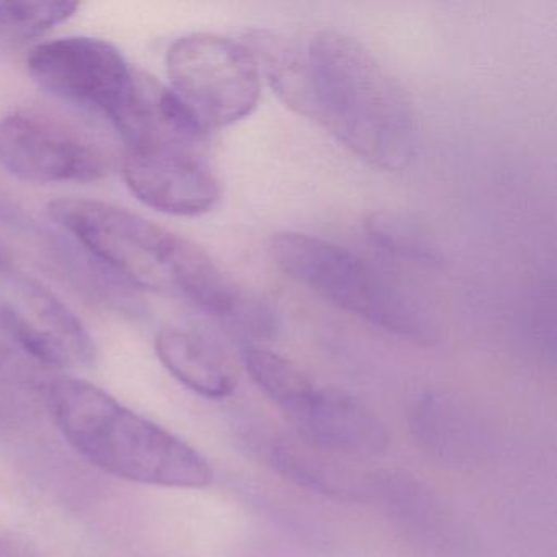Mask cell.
Masks as SVG:
<instances>
[{
    "instance_id": "obj_11",
    "label": "cell",
    "mask_w": 557,
    "mask_h": 557,
    "mask_svg": "<svg viewBox=\"0 0 557 557\" xmlns=\"http://www.w3.org/2000/svg\"><path fill=\"white\" fill-rule=\"evenodd\" d=\"M292 420L302 442L329 455L371 458L389 445V435L376 413L334 387H315Z\"/></svg>"
},
{
    "instance_id": "obj_1",
    "label": "cell",
    "mask_w": 557,
    "mask_h": 557,
    "mask_svg": "<svg viewBox=\"0 0 557 557\" xmlns=\"http://www.w3.org/2000/svg\"><path fill=\"white\" fill-rule=\"evenodd\" d=\"M51 220L116 275L139 288L164 293L239 332L267 337L272 309L234 283L197 244L125 208L89 198H61Z\"/></svg>"
},
{
    "instance_id": "obj_15",
    "label": "cell",
    "mask_w": 557,
    "mask_h": 557,
    "mask_svg": "<svg viewBox=\"0 0 557 557\" xmlns=\"http://www.w3.org/2000/svg\"><path fill=\"white\" fill-rule=\"evenodd\" d=\"M70 0H12L0 2V47L12 48L40 37L76 14Z\"/></svg>"
},
{
    "instance_id": "obj_14",
    "label": "cell",
    "mask_w": 557,
    "mask_h": 557,
    "mask_svg": "<svg viewBox=\"0 0 557 557\" xmlns=\"http://www.w3.org/2000/svg\"><path fill=\"white\" fill-rule=\"evenodd\" d=\"M243 363L253 383L288 416H295L315 391L312 381L293 361L256 345L243 350Z\"/></svg>"
},
{
    "instance_id": "obj_13",
    "label": "cell",
    "mask_w": 557,
    "mask_h": 557,
    "mask_svg": "<svg viewBox=\"0 0 557 557\" xmlns=\"http://www.w3.org/2000/svg\"><path fill=\"white\" fill-rule=\"evenodd\" d=\"M270 466L286 479L298 482L332 497H350L355 491V479L342 468L334 455L314 448L309 443L295 440H276L267 448Z\"/></svg>"
},
{
    "instance_id": "obj_8",
    "label": "cell",
    "mask_w": 557,
    "mask_h": 557,
    "mask_svg": "<svg viewBox=\"0 0 557 557\" xmlns=\"http://www.w3.org/2000/svg\"><path fill=\"white\" fill-rule=\"evenodd\" d=\"M123 177L143 205L174 216L207 213L221 197L205 152L128 149Z\"/></svg>"
},
{
    "instance_id": "obj_17",
    "label": "cell",
    "mask_w": 557,
    "mask_h": 557,
    "mask_svg": "<svg viewBox=\"0 0 557 557\" xmlns=\"http://www.w3.org/2000/svg\"><path fill=\"white\" fill-rule=\"evenodd\" d=\"M47 371L25 350L8 315L0 308V381L32 386L40 383Z\"/></svg>"
},
{
    "instance_id": "obj_18",
    "label": "cell",
    "mask_w": 557,
    "mask_h": 557,
    "mask_svg": "<svg viewBox=\"0 0 557 557\" xmlns=\"http://www.w3.org/2000/svg\"><path fill=\"white\" fill-rule=\"evenodd\" d=\"M0 557H41L37 550L32 549L21 541L0 537Z\"/></svg>"
},
{
    "instance_id": "obj_6",
    "label": "cell",
    "mask_w": 557,
    "mask_h": 557,
    "mask_svg": "<svg viewBox=\"0 0 557 557\" xmlns=\"http://www.w3.org/2000/svg\"><path fill=\"white\" fill-rule=\"evenodd\" d=\"M0 165L21 181L37 184H86L107 177L109 154L96 141L35 112L0 119Z\"/></svg>"
},
{
    "instance_id": "obj_4",
    "label": "cell",
    "mask_w": 557,
    "mask_h": 557,
    "mask_svg": "<svg viewBox=\"0 0 557 557\" xmlns=\"http://www.w3.org/2000/svg\"><path fill=\"white\" fill-rule=\"evenodd\" d=\"M270 256L289 278L344 311L420 344L435 338V325L396 283L350 250L301 233L273 234Z\"/></svg>"
},
{
    "instance_id": "obj_2",
    "label": "cell",
    "mask_w": 557,
    "mask_h": 557,
    "mask_svg": "<svg viewBox=\"0 0 557 557\" xmlns=\"http://www.w3.org/2000/svg\"><path fill=\"white\" fill-rule=\"evenodd\" d=\"M302 54L301 115L373 168L406 169L416 152V116L383 64L363 45L335 30L312 35Z\"/></svg>"
},
{
    "instance_id": "obj_12",
    "label": "cell",
    "mask_w": 557,
    "mask_h": 557,
    "mask_svg": "<svg viewBox=\"0 0 557 557\" xmlns=\"http://www.w3.org/2000/svg\"><path fill=\"white\" fill-rule=\"evenodd\" d=\"M156 354L169 373L208 399H226L237 387L236 367L223 348L200 332L164 327L156 337Z\"/></svg>"
},
{
    "instance_id": "obj_7",
    "label": "cell",
    "mask_w": 557,
    "mask_h": 557,
    "mask_svg": "<svg viewBox=\"0 0 557 557\" xmlns=\"http://www.w3.org/2000/svg\"><path fill=\"white\" fill-rule=\"evenodd\" d=\"M28 73L51 96L112 119L122 106L135 70L109 41L70 37L38 45Z\"/></svg>"
},
{
    "instance_id": "obj_19",
    "label": "cell",
    "mask_w": 557,
    "mask_h": 557,
    "mask_svg": "<svg viewBox=\"0 0 557 557\" xmlns=\"http://www.w3.org/2000/svg\"><path fill=\"white\" fill-rule=\"evenodd\" d=\"M5 262V253L4 250H2V247H0V267L4 265Z\"/></svg>"
},
{
    "instance_id": "obj_3",
    "label": "cell",
    "mask_w": 557,
    "mask_h": 557,
    "mask_svg": "<svg viewBox=\"0 0 557 557\" xmlns=\"http://www.w3.org/2000/svg\"><path fill=\"white\" fill-rule=\"evenodd\" d=\"M47 400L61 435L107 474L168 488H205L213 482L210 462L194 446L89 381L54 377Z\"/></svg>"
},
{
    "instance_id": "obj_10",
    "label": "cell",
    "mask_w": 557,
    "mask_h": 557,
    "mask_svg": "<svg viewBox=\"0 0 557 557\" xmlns=\"http://www.w3.org/2000/svg\"><path fill=\"white\" fill-rule=\"evenodd\" d=\"M110 122L128 149L205 152L207 128L171 87L135 71L132 86Z\"/></svg>"
},
{
    "instance_id": "obj_9",
    "label": "cell",
    "mask_w": 557,
    "mask_h": 557,
    "mask_svg": "<svg viewBox=\"0 0 557 557\" xmlns=\"http://www.w3.org/2000/svg\"><path fill=\"white\" fill-rule=\"evenodd\" d=\"M25 350L45 370H81L97 348L83 322L53 293L32 280L15 286V301L0 305Z\"/></svg>"
},
{
    "instance_id": "obj_5",
    "label": "cell",
    "mask_w": 557,
    "mask_h": 557,
    "mask_svg": "<svg viewBox=\"0 0 557 557\" xmlns=\"http://www.w3.org/2000/svg\"><path fill=\"white\" fill-rule=\"evenodd\" d=\"M165 66L171 89L207 129L234 125L259 103V70L239 41L187 35L169 48Z\"/></svg>"
},
{
    "instance_id": "obj_16",
    "label": "cell",
    "mask_w": 557,
    "mask_h": 557,
    "mask_svg": "<svg viewBox=\"0 0 557 557\" xmlns=\"http://www.w3.org/2000/svg\"><path fill=\"white\" fill-rule=\"evenodd\" d=\"M367 231L373 244L391 256L423 265L440 262V252L435 244L412 221L404 220L396 214L377 213L367 221Z\"/></svg>"
}]
</instances>
